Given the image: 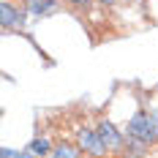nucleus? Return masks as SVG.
<instances>
[{
    "label": "nucleus",
    "instance_id": "obj_4",
    "mask_svg": "<svg viewBox=\"0 0 158 158\" xmlns=\"http://www.w3.org/2000/svg\"><path fill=\"white\" fill-rule=\"evenodd\" d=\"M25 8L33 16H47V14H55L60 8V3L57 0H25Z\"/></svg>",
    "mask_w": 158,
    "mask_h": 158
},
{
    "label": "nucleus",
    "instance_id": "obj_3",
    "mask_svg": "<svg viewBox=\"0 0 158 158\" xmlns=\"http://www.w3.org/2000/svg\"><path fill=\"white\" fill-rule=\"evenodd\" d=\"M25 25V11L19 8V6H14V3H8V0H3V30H19Z\"/></svg>",
    "mask_w": 158,
    "mask_h": 158
},
{
    "label": "nucleus",
    "instance_id": "obj_10",
    "mask_svg": "<svg viewBox=\"0 0 158 158\" xmlns=\"http://www.w3.org/2000/svg\"><path fill=\"white\" fill-rule=\"evenodd\" d=\"M98 3H104V6H112V3H117V0H98Z\"/></svg>",
    "mask_w": 158,
    "mask_h": 158
},
{
    "label": "nucleus",
    "instance_id": "obj_9",
    "mask_svg": "<svg viewBox=\"0 0 158 158\" xmlns=\"http://www.w3.org/2000/svg\"><path fill=\"white\" fill-rule=\"evenodd\" d=\"M22 158H38V156H33V153H27V150H22Z\"/></svg>",
    "mask_w": 158,
    "mask_h": 158
},
{
    "label": "nucleus",
    "instance_id": "obj_7",
    "mask_svg": "<svg viewBox=\"0 0 158 158\" xmlns=\"http://www.w3.org/2000/svg\"><path fill=\"white\" fill-rule=\"evenodd\" d=\"M0 158H22V153H16V150H8V147H3Z\"/></svg>",
    "mask_w": 158,
    "mask_h": 158
},
{
    "label": "nucleus",
    "instance_id": "obj_2",
    "mask_svg": "<svg viewBox=\"0 0 158 158\" xmlns=\"http://www.w3.org/2000/svg\"><path fill=\"white\" fill-rule=\"evenodd\" d=\"M79 147L87 153V156H93V158H98V156H106L109 150H106V144H104V139L98 136V131H90V128H82L79 131Z\"/></svg>",
    "mask_w": 158,
    "mask_h": 158
},
{
    "label": "nucleus",
    "instance_id": "obj_1",
    "mask_svg": "<svg viewBox=\"0 0 158 158\" xmlns=\"http://www.w3.org/2000/svg\"><path fill=\"white\" fill-rule=\"evenodd\" d=\"M98 136L104 139V144H106V150H123L128 144V136L126 131H117V128L112 126L109 120H98Z\"/></svg>",
    "mask_w": 158,
    "mask_h": 158
},
{
    "label": "nucleus",
    "instance_id": "obj_6",
    "mask_svg": "<svg viewBox=\"0 0 158 158\" xmlns=\"http://www.w3.org/2000/svg\"><path fill=\"white\" fill-rule=\"evenodd\" d=\"M25 150H27V153H33V156H38V158H47L52 147H49V142H47V139H33V142L27 144Z\"/></svg>",
    "mask_w": 158,
    "mask_h": 158
},
{
    "label": "nucleus",
    "instance_id": "obj_5",
    "mask_svg": "<svg viewBox=\"0 0 158 158\" xmlns=\"http://www.w3.org/2000/svg\"><path fill=\"white\" fill-rule=\"evenodd\" d=\"M47 158H79V147H74L71 142H60L49 150Z\"/></svg>",
    "mask_w": 158,
    "mask_h": 158
},
{
    "label": "nucleus",
    "instance_id": "obj_8",
    "mask_svg": "<svg viewBox=\"0 0 158 158\" xmlns=\"http://www.w3.org/2000/svg\"><path fill=\"white\" fill-rule=\"evenodd\" d=\"M68 3H77V6H87L90 0H68Z\"/></svg>",
    "mask_w": 158,
    "mask_h": 158
}]
</instances>
